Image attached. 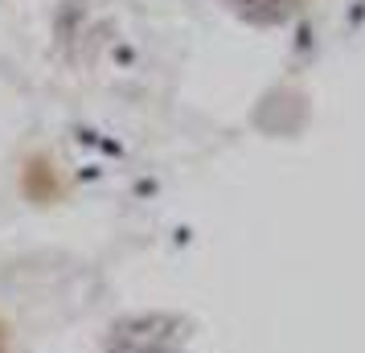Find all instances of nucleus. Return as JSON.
Returning <instances> with one entry per match:
<instances>
[{"instance_id": "nucleus-1", "label": "nucleus", "mask_w": 365, "mask_h": 353, "mask_svg": "<svg viewBox=\"0 0 365 353\" xmlns=\"http://www.w3.org/2000/svg\"><path fill=\"white\" fill-rule=\"evenodd\" d=\"M107 353H189L185 349V329L173 317H140L119 324Z\"/></svg>"}, {"instance_id": "nucleus-2", "label": "nucleus", "mask_w": 365, "mask_h": 353, "mask_svg": "<svg viewBox=\"0 0 365 353\" xmlns=\"http://www.w3.org/2000/svg\"><path fill=\"white\" fill-rule=\"evenodd\" d=\"M234 17H242L255 29H279L299 13L304 0H226Z\"/></svg>"}]
</instances>
